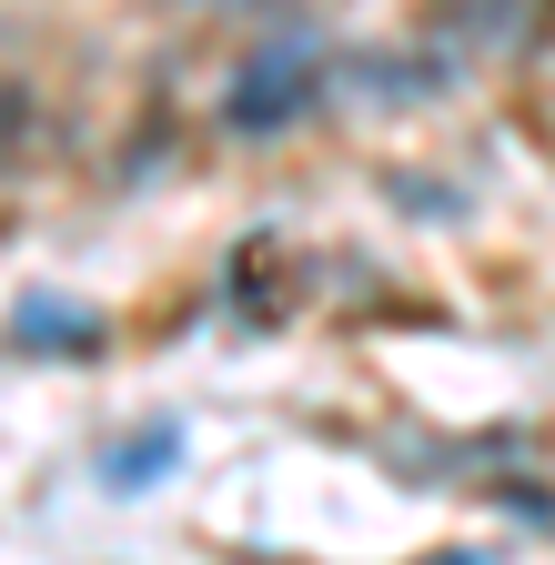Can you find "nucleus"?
I'll use <instances>...</instances> for the list:
<instances>
[{"label": "nucleus", "instance_id": "obj_1", "mask_svg": "<svg viewBox=\"0 0 555 565\" xmlns=\"http://www.w3.org/2000/svg\"><path fill=\"white\" fill-rule=\"evenodd\" d=\"M303 102V61L284 51V61H263V71H243V92H233V121H284Z\"/></svg>", "mask_w": 555, "mask_h": 565}, {"label": "nucleus", "instance_id": "obj_3", "mask_svg": "<svg viewBox=\"0 0 555 565\" xmlns=\"http://www.w3.org/2000/svg\"><path fill=\"white\" fill-rule=\"evenodd\" d=\"M82 333H92L82 313H31V343H82Z\"/></svg>", "mask_w": 555, "mask_h": 565}, {"label": "nucleus", "instance_id": "obj_2", "mask_svg": "<svg viewBox=\"0 0 555 565\" xmlns=\"http://www.w3.org/2000/svg\"><path fill=\"white\" fill-rule=\"evenodd\" d=\"M172 445H182V435H131V445L111 455V475H121V484H142V475H152V465H162Z\"/></svg>", "mask_w": 555, "mask_h": 565}]
</instances>
